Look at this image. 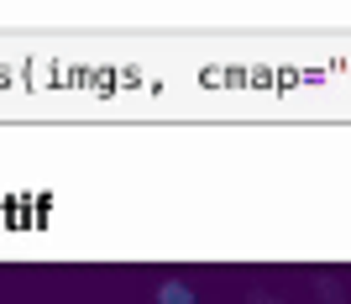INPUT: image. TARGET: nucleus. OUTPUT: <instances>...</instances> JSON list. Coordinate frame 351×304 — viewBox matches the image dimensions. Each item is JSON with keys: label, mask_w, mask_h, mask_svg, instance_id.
<instances>
[{"label": "nucleus", "mask_w": 351, "mask_h": 304, "mask_svg": "<svg viewBox=\"0 0 351 304\" xmlns=\"http://www.w3.org/2000/svg\"><path fill=\"white\" fill-rule=\"evenodd\" d=\"M315 289H320V299H325V304H346V294H341L330 278H315Z\"/></svg>", "instance_id": "2"}, {"label": "nucleus", "mask_w": 351, "mask_h": 304, "mask_svg": "<svg viewBox=\"0 0 351 304\" xmlns=\"http://www.w3.org/2000/svg\"><path fill=\"white\" fill-rule=\"evenodd\" d=\"M247 304H283V299H273V294H263V289H252V294H247Z\"/></svg>", "instance_id": "3"}, {"label": "nucleus", "mask_w": 351, "mask_h": 304, "mask_svg": "<svg viewBox=\"0 0 351 304\" xmlns=\"http://www.w3.org/2000/svg\"><path fill=\"white\" fill-rule=\"evenodd\" d=\"M158 304H194V289L184 278H162L158 283Z\"/></svg>", "instance_id": "1"}]
</instances>
